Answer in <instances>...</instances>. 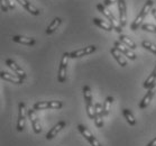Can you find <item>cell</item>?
<instances>
[{
  "instance_id": "obj_19",
  "label": "cell",
  "mask_w": 156,
  "mask_h": 146,
  "mask_svg": "<svg viewBox=\"0 0 156 146\" xmlns=\"http://www.w3.org/2000/svg\"><path fill=\"white\" fill-rule=\"evenodd\" d=\"M156 87V65L153 72L149 74V77L145 80L144 82V88L145 89H152V88H155Z\"/></svg>"
},
{
  "instance_id": "obj_12",
  "label": "cell",
  "mask_w": 156,
  "mask_h": 146,
  "mask_svg": "<svg viewBox=\"0 0 156 146\" xmlns=\"http://www.w3.org/2000/svg\"><path fill=\"white\" fill-rule=\"evenodd\" d=\"M6 65H8L9 68L12 70V71L16 73V75H18L20 79H26V77H27V74H26V72L23 70V69L19 66V65L15 62V61H12V60H10V59H8V60H6Z\"/></svg>"
},
{
  "instance_id": "obj_20",
  "label": "cell",
  "mask_w": 156,
  "mask_h": 146,
  "mask_svg": "<svg viewBox=\"0 0 156 146\" xmlns=\"http://www.w3.org/2000/svg\"><path fill=\"white\" fill-rule=\"evenodd\" d=\"M119 42H121L124 45H126V46L129 47V48H131V50H136V48H137V45H136L135 42L126 35L120 34V36H119Z\"/></svg>"
},
{
  "instance_id": "obj_17",
  "label": "cell",
  "mask_w": 156,
  "mask_h": 146,
  "mask_svg": "<svg viewBox=\"0 0 156 146\" xmlns=\"http://www.w3.org/2000/svg\"><path fill=\"white\" fill-rule=\"evenodd\" d=\"M12 41L16 42V43L27 45V46H33L36 43L35 38H33V37H26V36H20V35L12 36Z\"/></svg>"
},
{
  "instance_id": "obj_31",
  "label": "cell",
  "mask_w": 156,
  "mask_h": 146,
  "mask_svg": "<svg viewBox=\"0 0 156 146\" xmlns=\"http://www.w3.org/2000/svg\"><path fill=\"white\" fill-rule=\"evenodd\" d=\"M6 2H7L9 9H15V4L12 2V0H6Z\"/></svg>"
},
{
  "instance_id": "obj_29",
  "label": "cell",
  "mask_w": 156,
  "mask_h": 146,
  "mask_svg": "<svg viewBox=\"0 0 156 146\" xmlns=\"http://www.w3.org/2000/svg\"><path fill=\"white\" fill-rule=\"evenodd\" d=\"M8 9H9V7H8L6 0H1V10L4 11V12H7Z\"/></svg>"
},
{
  "instance_id": "obj_22",
  "label": "cell",
  "mask_w": 156,
  "mask_h": 146,
  "mask_svg": "<svg viewBox=\"0 0 156 146\" xmlns=\"http://www.w3.org/2000/svg\"><path fill=\"white\" fill-rule=\"evenodd\" d=\"M93 23H94V24H96L98 27L105 29V30H107V32H111V30L114 29V27L110 25V24L106 23L105 20L100 19V18H93Z\"/></svg>"
},
{
  "instance_id": "obj_11",
  "label": "cell",
  "mask_w": 156,
  "mask_h": 146,
  "mask_svg": "<svg viewBox=\"0 0 156 146\" xmlns=\"http://www.w3.org/2000/svg\"><path fill=\"white\" fill-rule=\"evenodd\" d=\"M115 47H117L118 50L120 51L125 56H127L129 60H136V59H137V55H136L135 52L131 50V48L127 47L126 45H124V44L121 43V42H119V41H118V42H115Z\"/></svg>"
},
{
  "instance_id": "obj_26",
  "label": "cell",
  "mask_w": 156,
  "mask_h": 146,
  "mask_svg": "<svg viewBox=\"0 0 156 146\" xmlns=\"http://www.w3.org/2000/svg\"><path fill=\"white\" fill-rule=\"evenodd\" d=\"M142 46L144 47L145 50L149 51V52H152L153 54H155L156 55V45L155 44H153L152 42H148V41H143Z\"/></svg>"
},
{
  "instance_id": "obj_4",
  "label": "cell",
  "mask_w": 156,
  "mask_h": 146,
  "mask_svg": "<svg viewBox=\"0 0 156 146\" xmlns=\"http://www.w3.org/2000/svg\"><path fill=\"white\" fill-rule=\"evenodd\" d=\"M63 107V103L61 101H38V102L34 103L33 108L35 110H45V109H61Z\"/></svg>"
},
{
  "instance_id": "obj_1",
  "label": "cell",
  "mask_w": 156,
  "mask_h": 146,
  "mask_svg": "<svg viewBox=\"0 0 156 146\" xmlns=\"http://www.w3.org/2000/svg\"><path fill=\"white\" fill-rule=\"evenodd\" d=\"M153 5H154L153 0H147V1H146L145 5H144V7L142 8V10L139 11L138 16L136 17V19L133 22V24H131V26H130L131 30H137L139 26H142L143 22L145 20V18H146V16H147V14H148L149 11H152Z\"/></svg>"
},
{
  "instance_id": "obj_27",
  "label": "cell",
  "mask_w": 156,
  "mask_h": 146,
  "mask_svg": "<svg viewBox=\"0 0 156 146\" xmlns=\"http://www.w3.org/2000/svg\"><path fill=\"white\" fill-rule=\"evenodd\" d=\"M85 110H87V114H88L89 118L93 119L94 118V115H96V108L92 103H85Z\"/></svg>"
},
{
  "instance_id": "obj_23",
  "label": "cell",
  "mask_w": 156,
  "mask_h": 146,
  "mask_svg": "<svg viewBox=\"0 0 156 146\" xmlns=\"http://www.w3.org/2000/svg\"><path fill=\"white\" fill-rule=\"evenodd\" d=\"M122 115H124L125 119L127 120L128 124L130 125V126H135V125H136V119H135V117H134L133 112H131L129 109H127V108L122 109Z\"/></svg>"
},
{
  "instance_id": "obj_10",
  "label": "cell",
  "mask_w": 156,
  "mask_h": 146,
  "mask_svg": "<svg viewBox=\"0 0 156 146\" xmlns=\"http://www.w3.org/2000/svg\"><path fill=\"white\" fill-rule=\"evenodd\" d=\"M97 46L94 45H91V46L84 47V48H80V50L73 51L70 53V57L71 59H79V57L85 56V55H89V54H92L93 52H96Z\"/></svg>"
},
{
  "instance_id": "obj_25",
  "label": "cell",
  "mask_w": 156,
  "mask_h": 146,
  "mask_svg": "<svg viewBox=\"0 0 156 146\" xmlns=\"http://www.w3.org/2000/svg\"><path fill=\"white\" fill-rule=\"evenodd\" d=\"M83 97H84V101L85 103H92V93H91V89L89 86L83 87Z\"/></svg>"
},
{
  "instance_id": "obj_32",
  "label": "cell",
  "mask_w": 156,
  "mask_h": 146,
  "mask_svg": "<svg viewBox=\"0 0 156 146\" xmlns=\"http://www.w3.org/2000/svg\"><path fill=\"white\" fill-rule=\"evenodd\" d=\"M146 146H156V137L154 139H152V141H151V142H149Z\"/></svg>"
},
{
  "instance_id": "obj_3",
  "label": "cell",
  "mask_w": 156,
  "mask_h": 146,
  "mask_svg": "<svg viewBox=\"0 0 156 146\" xmlns=\"http://www.w3.org/2000/svg\"><path fill=\"white\" fill-rule=\"evenodd\" d=\"M70 59V53L65 52L61 59L58 73H57V81L60 83H63L66 80V69H68V60Z\"/></svg>"
},
{
  "instance_id": "obj_21",
  "label": "cell",
  "mask_w": 156,
  "mask_h": 146,
  "mask_svg": "<svg viewBox=\"0 0 156 146\" xmlns=\"http://www.w3.org/2000/svg\"><path fill=\"white\" fill-rule=\"evenodd\" d=\"M61 23H62V19L58 17L54 18V20L52 23H51L50 25H48V27H47L46 29V34L47 35H51V34H53L55 30H56L57 28H58V26L61 25Z\"/></svg>"
},
{
  "instance_id": "obj_30",
  "label": "cell",
  "mask_w": 156,
  "mask_h": 146,
  "mask_svg": "<svg viewBox=\"0 0 156 146\" xmlns=\"http://www.w3.org/2000/svg\"><path fill=\"white\" fill-rule=\"evenodd\" d=\"M115 2H118V0H103V5H105L106 7L111 6V5L115 4Z\"/></svg>"
},
{
  "instance_id": "obj_8",
  "label": "cell",
  "mask_w": 156,
  "mask_h": 146,
  "mask_svg": "<svg viewBox=\"0 0 156 146\" xmlns=\"http://www.w3.org/2000/svg\"><path fill=\"white\" fill-rule=\"evenodd\" d=\"M94 108H96V115H94V118H93V120H94V124L98 128H102L103 127V107L102 105L100 102H97L94 105Z\"/></svg>"
},
{
  "instance_id": "obj_7",
  "label": "cell",
  "mask_w": 156,
  "mask_h": 146,
  "mask_svg": "<svg viewBox=\"0 0 156 146\" xmlns=\"http://www.w3.org/2000/svg\"><path fill=\"white\" fill-rule=\"evenodd\" d=\"M78 129H79V132L82 134V136H83V137H84V138L90 143V145L91 146H102L99 143V141H98V139H97L96 137L91 134V133L89 132L88 128L84 127L83 125H78Z\"/></svg>"
},
{
  "instance_id": "obj_24",
  "label": "cell",
  "mask_w": 156,
  "mask_h": 146,
  "mask_svg": "<svg viewBox=\"0 0 156 146\" xmlns=\"http://www.w3.org/2000/svg\"><path fill=\"white\" fill-rule=\"evenodd\" d=\"M112 101H114V97H107L105 102H103L102 107H103V115L105 116H109L110 114V108H111V105H112Z\"/></svg>"
},
{
  "instance_id": "obj_13",
  "label": "cell",
  "mask_w": 156,
  "mask_h": 146,
  "mask_svg": "<svg viewBox=\"0 0 156 146\" xmlns=\"http://www.w3.org/2000/svg\"><path fill=\"white\" fill-rule=\"evenodd\" d=\"M66 126V123L64 120H61V121H58L55 126H54L53 128H51L50 130H48V133L46 134V139L47 141H51V139H53L55 136L58 134V133L62 130V129L64 128Z\"/></svg>"
},
{
  "instance_id": "obj_9",
  "label": "cell",
  "mask_w": 156,
  "mask_h": 146,
  "mask_svg": "<svg viewBox=\"0 0 156 146\" xmlns=\"http://www.w3.org/2000/svg\"><path fill=\"white\" fill-rule=\"evenodd\" d=\"M118 10H119V23L121 27L127 25V9H126V2L125 0H118Z\"/></svg>"
},
{
  "instance_id": "obj_14",
  "label": "cell",
  "mask_w": 156,
  "mask_h": 146,
  "mask_svg": "<svg viewBox=\"0 0 156 146\" xmlns=\"http://www.w3.org/2000/svg\"><path fill=\"white\" fill-rule=\"evenodd\" d=\"M110 53H111V55L114 56V59L116 61H117V63L120 66H122V68H125L126 65H127V61L125 60L124 56H122V53H121L120 51L118 50L117 47H111V50H110Z\"/></svg>"
},
{
  "instance_id": "obj_33",
  "label": "cell",
  "mask_w": 156,
  "mask_h": 146,
  "mask_svg": "<svg viewBox=\"0 0 156 146\" xmlns=\"http://www.w3.org/2000/svg\"><path fill=\"white\" fill-rule=\"evenodd\" d=\"M152 15L154 16V18L156 19V8H155V9H152Z\"/></svg>"
},
{
  "instance_id": "obj_28",
  "label": "cell",
  "mask_w": 156,
  "mask_h": 146,
  "mask_svg": "<svg viewBox=\"0 0 156 146\" xmlns=\"http://www.w3.org/2000/svg\"><path fill=\"white\" fill-rule=\"evenodd\" d=\"M142 29L144 30V32L154 33V34H156V26L153 25V24H144V25H142Z\"/></svg>"
},
{
  "instance_id": "obj_5",
  "label": "cell",
  "mask_w": 156,
  "mask_h": 146,
  "mask_svg": "<svg viewBox=\"0 0 156 146\" xmlns=\"http://www.w3.org/2000/svg\"><path fill=\"white\" fill-rule=\"evenodd\" d=\"M26 106L24 102H19L18 105V119H17V130L18 132H23L25 128V121H26Z\"/></svg>"
},
{
  "instance_id": "obj_15",
  "label": "cell",
  "mask_w": 156,
  "mask_h": 146,
  "mask_svg": "<svg viewBox=\"0 0 156 146\" xmlns=\"http://www.w3.org/2000/svg\"><path fill=\"white\" fill-rule=\"evenodd\" d=\"M0 77H1V79H2V80H5V81L12 82V83H16V84H21V83L24 82V80L19 78L18 75L10 74V73H8V72L1 71V72H0Z\"/></svg>"
},
{
  "instance_id": "obj_16",
  "label": "cell",
  "mask_w": 156,
  "mask_h": 146,
  "mask_svg": "<svg viewBox=\"0 0 156 146\" xmlns=\"http://www.w3.org/2000/svg\"><path fill=\"white\" fill-rule=\"evenodd\" d=\"M154 93H155V90H154V88H152V89H148V91H147V93L145 94V97L142 99V101L139 102L138 105V108L139 109H145V108L148 107V105L151 103V101H152L153 97H154Z\"/></svg>"
},
{
  "instance_id": "obj_18",
  "label": "cell",
  "mask_w": 156,
  "mask_h": 146,
  "mask_svg": "<svg viewBox=\"0 0 156 146\" xmlns=\"http://www.w3.org/2000/svg\"><path fill=\"white\" fill-rule=\"evenodd\" d=\"M18 2L23 6V7L25 8L26 10L28 11V12H30L32 15H35V16H38L39 14H41V11H39V9H37V8L34 6V5H32L30 2H28L27 0H17Z\"/></svg>"
},
{
  "instance_id": "obj_2",
  "label": "cell",
  "mask_w": 156,
  "mask_h": 146,
  "mask_svg": "<svg viewBox=\"0 0 156 146\" xmlns=\"http://www.w3.org/2000/svg\"><path fill=\"white\" fill-rule=\"evenodd\" d=\"M97 9H98V10H99L100 12L108 19V20H109V24L114 27L115 30H116L117 33H119V34H121V32H122V27H121L119 20H117V18L114 16V14H112L110 10H108V9L106 8V6H105L103 4L97 5Z\"/></svg>"
},
{
  "instance_id": "obj_6",
  "label": "cell",
  "mask_w": 156,
  "mask_h": 146,
  "mask_svg": "<svg viewBox=\"0 0 156 146\" xmlns=\"http://www.w3.org/2000/svg\"><path fill=\"white\" fill-rule=\"evenodd\" d=\"M27 115L29 117V120H30V124H32V127L34 129V133L35 134H41L42 133V126H41V121H39V118L37 117V115L35 112V109H29L27 111Z\"/></svg>"
}]
</instances>
